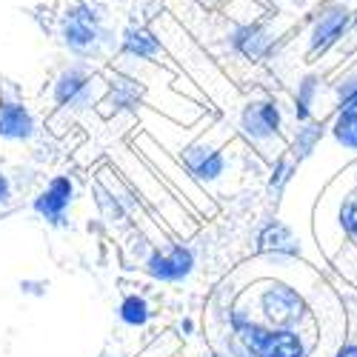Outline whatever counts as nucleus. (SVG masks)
<instances>
[{"mask_svg":"<svg viewBox=\"0 0 357 357\" xmlns=\"http://www.w3.org/2000/svg\"><path fill=\"white\" fill-rule=\"evenodd\" d=\"M203 3H218V0H203Z\"/></svg>","mask_w":357,"mask_h":357,"instance_id":"nucleus-24","label":"nucleus"},{"mask_svg":"<svg viewBox=\"0 0 357 357\" xmlns=\"http://www.w3.org/2000/svg\"><path fill=\"white\" fill-rule=\"evenodd\" d=\"M340 112H357V80L340 86Z\"/></svg>","mask_w":357,"mask_h":357,"instance_id":"nucleus-19","label":"nucleus"},{"mask_svg":"<svg viewBox=\"0 0 357 357\" xmlns=\"http://www.w3.org/2000/svg\"><path fill=\"white\" fill-rule=\"evenodd\" d=\"M35 135V117L20 100L0 103V137L3 140H29Z\"/></svg>","mask_w":357,"mask_h":357,"instance_id":"nucleus-11","label":"nucleus"},{"mask_svg":"<svg viewBox=\"0 0 357 357\" xmlns=\"http://www.w3.org/2000/svg\"><path fill=\"white\" fill-rule=\"evenodd\" d=\"M195 269V255L189 246H169V249H160V252H152L146 260V272L152 275L155 280H163V283H177L189 278Z\"/></svg>","mask_w":357,"mask_h":357,"instance_id":"nucleus-4","label":"nucleus"},{"mask_svg":"<svg viewBox=\"0 0 357 357\" xmlns=\"http://www.w3.org/2000/svg\"><path fill=\"white\" fill-rule=\"evenodd\" d=\"M9 195H12V186H9V177L0 172V206H3L6 200H9Z\"/></svg>","mask_w":357,"mask_h":357,"instance_id":"nucleus-22","label":"nucleus"},{"mask_svg":"<svg viewBox=\"0 0 357 357\" xmlns=\"http://www.w3.org/2000/svg\"><path fill=\"white\" fill-rule=\"evenodd\" d=\"M320 135H323V129H320V126H314V123H312V126H306L301 135H297V143H294L297 155H301V158H303V155H309V152H312V146L317 143V137H320Z\"/></svg>","mask_w":357,"mask_h":357,"instance_id":"nucleus-18","label":"nucleus"},{"mask_svg":"<svg viewBox=\"0 0 357 357\" xmlns=\"http://www.w3.org/2000/svg\"><path fill=\"white\" fill-rule=\"evenodd\" d=\"M289 172H291V166H289L286 160H283V163H278V172H275V177H272V186H280V183H286Z\"/></svg>","mask_w":357,"mask_h":357,"instance_id":"nucleus-21","label":"nucleus"},{"mask_svg":"<svg viewBox=\"0 0 357 357\" xmlns=\"http://www.w3.org/2000/svg\"><path fill=\"white\" fill-rule=\"evenodd\" d=\"M260 309L266 312V317H269L275 326H280V329H289V326H294L303 317V301L286 286L266 289L260 294Z\"/></svg>","mask_w":357,"mask_h":357,"instance_id":"nucleus-6","label":"nucleus"},{"mask_svg":"<svg viewBox=\"0 0 357 357\" xmlns=\"http://www.w3.org/2000/svg\"><path fill=\"white\" fill-rule=\"evenodd\" d=\"M337 357H357V346H346V349H343Z\"/></svg>","mask_w":357,"mask_h":357,"instance_id":"nucleus-23","label":"nucleus"},{"mask_svg":"<svg viewBox=\"0 0 357 357\" xmlns=\"http://www.w3.org/2000/svg\"><path fill=\"white\" fill-rule=\"evenodd\" d=\"M140 95H143V89H140V83L135 77H117V80L109 83V100H100V106H109L112 103L109 112L117 114V112H123V109H135L137 100H140Z\"/></svg>","mask_w":357,"mask_h":357,"instance_id":"nucleus-13","label":"nucleus"},{"mask_svg":"<svg viewBox=\"0 0 357 357\" xmlns=\"http://www.w3.org/2000/svg\"><path fill=\"white\" fill-rule=\"evenodd\" d=\"M100 83L95 75H89L83 66H69L54 80V103L61 109H89L100 103V92L95 89Z\"/></svg>","mask_w":357,"mask_h":357,"instance_id":"nucleus-3","label":"nucleus"},{"mask_svg":"<svg viewBox=\"0 0 357 357\" xmlns=\"http://www.w3.org/2000/svg\"><path fill=\"white\" fill-rule=\"evenodd\" d=\"M106 29L98 6L92 3H72L61 17V40L77 57H95L106 46Z\"/></svg>","mask_w":357,"mask_h":357,"instance_id":"nucleus-1","label":"nucleus"},{"mask_svg":"<svg viewBox=\"0 0 357 357\" xmlns=\"http://www.w3.org/2000/svg\"><path fill=\"white\" fill-rule=\"evenodd\" d=\"M186 172L195 177V181L200 183H212L218 181V177L226 172V160L223 155L218 152V149L212 146H206V143H192L183 149V155H181Z\"/></svg>","mask_w":357,"mask_h":357,"instance_id":"nucleus-8","label":"nucleus"},{"mask_svg":"<svg viewBox=\"0 0 357 357\" xmlns=\"http://www.w3.org/2000/svg\"><path fill=\"white\" fill-rule=\"evenodd\" d=\"M149 317H152V309H149V303L143 301L140 294H129V297H123V303H121V320L126 323V326H146L149 323Z\"/></svg>","mask_w":357,"mask_h":357,"instance_id":"nucleus-15","label":"nucleus"},{"mask_svg":"<svg viewBox=\"0 0 357 357\" xmlns=\"http://www.w3.org/2000/svg\"><path fill=\"white\" fill-rule=\"evenodd\" d=\"M260 249L263 252H283V255H297V246L291 241V234L286 226L280 223H272L266 226L263 234H260Z\"/></svg>","mask_w":357,"mask_h":357,"instance_id":"nucleus-14","label":"nucleus"},{"mask_svg":"<svg viewBox=\"0 0 357 357\" xmlns=\"http://www.w3.org/2000/svg\"><path fill=\"white\" fill-rule=\"evenodd\" d=\"M314 86H317V80H314V77H306V80L301 83V89H297L294 112H297V117H301V121H306V117H309V106H312V98H314Z\"/></svg>","mask_w":357,"mask_h":357,"instance_id":"nucleus-17","label":"nucleus"},{"mask_svg":"<svg viewBox=\"0 0 357 357\" xmlns=\"http://www.w3.org/2000/svg\"><path fill=\"white\" fill-rule=\"evenodd\" d=\"M340 223H343V229H346L351 237H357V197H351V200L343 206Z\"/></svg>","mask_w":357,"mask_h":357,"instance_id":"nucleus-20","label":"nucleus"},{"mask_svg":"<svg viewBox=\"0 0 357 357\" xmlns=\"http://www.w3.org/2000/svg\"><path fill=\"white\" fill-rule=\"evenodd\" d=\"M241 129L252 140H266L280 132V109L275 100H255L241 114Z\"/></svg>","mask_w":357,"mask_h":357,"instance_id":"nucleus-7","label":"nucleus"},{"mask_svg":"<svg viewBox=\"0 0 357 357\" xmlns=\"http://www.w3.org/2000/svg\"><path fill=\"white\" fill-rule=\"evenodd\" d=\"M332 132H335V137H337L343 146L357 149V112H340V117L335 121Z\"/></svg>","mask_w":357,"mask_h":357,"instance_id":"nucleus-16","label":"nucleus"},{"mask_svg":"<svg viewBox=\"0 0 357 357\" xmlns=\"http://www.w3.org/2000/svg\"><path fill=\"white\" fill-rule=\"evenodd\" d=\"M234 332L252 357H303V340L291 329H266L241 314H234Z\"/></svg>","mask_w":357,"mask_h":357,"instance_id":"nucleus-2","label":"nucleus"},{"mask_svg":"<svg viewBox=\"0 0 357 357\" xmlns=\"http://www.w3.org/2000/svg\"><path fill=\"white\" fill-rule=\"evenodd\" d=\"M346 26H349L346 6L323 9V15L314 20V29H312V52H326L332 43H337V38L346 32Z\"/></svg>","mask_w":357,"mask_h":357,"instance_id":"nucleus-10","label":"nucleus"},{"mask_svg":"<svg viewBox=\"0 0 357 357\" xmlns=\"http://www.w3.org/2000/svg\"><path fill=\"white\" fill-rule=\"evenodd\" d=\"M121 54L135 57L143 63H160V57L166 54L160 38L146 26H126L121 35Z\"/></svg>","mask_w":357,"mask_h":357,"instance_id":"nucleus-9","label":"nucleus"},{"mask_svg":"<svg viewBox=\"0 0 357 357\" xmlns=\"http://www.w3.org/2000/svg\"><path fill=\"white\" fill-rule=\"evenodd\" d=\"M72 200H75V183H72V177L61 174L35 197V212L43 220L61 226V223H66V212H69Z\"/></svg>","mask_w":357,"mask_h":357,"instance_id":"nucleus-5","label":"nucleus"},{"mask_svg":"<svg viewBox=\"0 0 357 357\" xmlns=\"http://www.w3.org/2000/svg\"><path fill=\"white\" fill-rule=\"evenodd\" d=\"M231 46L237 54H243L246 61H257L269 49V32L260 23H243L231 32Z\"/></svg>","mask_w":357,"mask_h":357,"instance_id":"nucleus-12","label":"nucleus"}]
</instances>
